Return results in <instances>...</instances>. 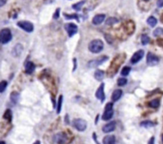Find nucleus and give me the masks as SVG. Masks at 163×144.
I'll list each match as a JSON object with an SVG mask.
<instances>
[{
  "label": "nucleus",
  "mask_w": 163,
  "mask_h": 144,
  "mask_svg": "<svg viewBox=\"0 0 163 144\" xmlns=\"http://www.w3.org/2000/svg\"><path fill=\"white\" fill-rule=\"evenodd\" d=\"M119 22V20L117 19L116 18H109L107 20L106 22V24L107 25H114V24H116V23H117Z\"/></svg>",
  "instance_id": "nucleus-27"
},
{
  "label": "nucleus",
  "mask_w": 163,
  "mask_h": 144,
  "mask_svg": "<svg viewBox=\"0 0 163 144\" xmlns=\"http://www.w3.org/2000/svg\"><path fill=\"white\" fill-rule=\"evenodd\" d=\"M95 97L100 100L101 102H104L105 100V94H104V84L102 83L98 88L97 91L95 93Z\"/></svg>",
  "instance_id": "nucleus-10"
},
{
  "label": "nucleus",
  "mask_w": 163,
  "mask_h": 144,
  "mask_svg": "<svg viewBox=\"0 0 163 144\" xmlns=\"http://www.w3.org/2000/svg\"><path fill=\"white\" fill-rule=\"evenodd\" d=\"M143 56H144V51L143 50H138L135 53H134L131 59V62L133 64H135L138 62H139L143 59Z\"/></svg>",
  "instance_id": "nucleus-9"
},
{
  "label": "nucleus",
  "mask_w": 163,
  "mask_h": 144,
  "mask_svg": "<svg viewBox=\"0 0 163 144\" xmlns=\"http://www.w3.org/2000/svg\"><path fill=\"white\" fill-rule=\"evenodd\" d=\"M34 144H41V143H40V141H36Z\"/></svg>",
  "instance_id": "nucleus-38"
},
{
  "label": "nucleus",
  "mask_w": 163,
  "mask_h": 144,
  "mask_svg": "<svg viewBox=\"0 0 163 144\" xmlns=\"http://www.w3.org/2000/svg\"><path fill=\"white\" fill-rule=\"evenodd\" d=\"M3 117H4V119L7 120H9V121H11V120H12L11 111L10 110V109H7V111L5 112Z\"/></svg>",
  "instance_id": "nucleus-24"
},
{
  "label": "nucleus",
  "mask_w": 163,
  "mask_h": 144,
  "mask_svg": "<svg viewBox=\"0 0 163 144\" xmlns=\"http://www.w3.org/2000/svg\"><path fill=\"white\" fill-rule=\"evenodd\" d=\"M114 110H113V104L109 102L105 106V110L102 116V119L104 120H109L113 117Z\"/></svg>",
  "instance_id": "nucleus-3"
},
{
  "label": "nucleus",
  "mask_w": 163,
  "mask_h": 144,
  "mask_svg": "<svg viewBox=\"0 0 163 144\" xmlns=\"http://www.w3.org/2000/svg\"><path fill=\"white\" fill-rule=\"evenodd\" d=\"M84 2L85 1H80V2H77L76 4L73 5V8L75 10H77V11H80V10H81V7H83V5L84 4Z\"/></svg>",
  "instance_id": "nucleus-21"
},
{
  "label": "nucleus",
  "mask_w": 163,
  "mask_h": 144,
  "mask_svg": "<svg viewBox=\"0 0 163 144\" xmlns=\"http://www.w3.org/2000/svg\"><path fill=\"white\" fill-rule=\"evenodd\" d=\"M107 59H108V57L103 56H100L99 57V58L95 59H93V60L90 61V62L88 63V66H89V68H95V67H98V66H100V64L104 63V62H106Z\"/></svg>",
  "instance_id": "nucleus-6"
},
{
  "label": "nucleus",
  "mask_w": 163,
  "mask_h": 144,
  "mask_svg": "<svg viewBox=\"0 0 163 144\" xmlns=\"http://www.w3.org/2000/svg\"><path fill=\"white\" fill-rule=\"evenodd\" d=\"M157 6L158 7H163V0H158Z\"/></svg>",
  "instance_id": "nucleus-34"
},
{
  "label": "nucleus",
  "mask_w": 163,
  "mask_h": 144,
  "mask_svg": "<svg viewBox=\"0 0 163 144\" xmlns=\"http://www.w3.org/2000/svg\"><path fill=\"white\" fill-rule=\"evenodd\" d=\"M62 101H63V97L62 95H61L59 97V99H58V102H57V113L59 114L61 113V105H62Z\"/></svg>",
  "instance_id": "nucleus-28"
},
{
  "label": "nucleus",
  "mask_w": 163,
  "mask_h": 144,
  "mask_svg": "<svg viewBox=\"0 0 163 144\" xmlns=\"http://www.w3.org/2000/svg\"><path fill=\"white\" fill-rule=\"evenodd\" d=\"M149 106L152 108H156L159 106V101L158 99H154L149 102Z\"/></svg>",
  "instance_id": "nucleus-29"
},
{
  "label": "nucleus",
  "mask_w": 163,
  "mask_h": 144,
  "mask_svg": "<svg viewBox=\"0 0 163 144\" xmlns=\"http://www.w3.org/2000/svg\"><path fill=\"white\" fill-rule=\"evenodd\" d=\"M105 19V14H97L92 19V23L94 25H100Z\"/></svg>",
  "instance_id": "nucleus-13"
},
{
  "label": "nucleus",
  "mask_w": 163,
  "mask_h": 144,
  "mask_svg": "<svg viewBox=\"0 0 163 144\" xmlns=\"http://www.w3.org/2000/svg\"><path fill=\"white\" fill-rule=\"evenodd\" d=\"M65 30L68 33L69 37H72L73 36H74L75 34L77 33V31H78V27L74 23H67L65 25Z\"/></svg>",
  "instance_id": "nucleus-7"
},
{
  "label": "nucleus",
  "mask_w": 163,
  "mask_h": 144,
  "mask_svg": "<svg viewBox=\"0 0 163 144\" xmlns=\"http://www.w3.org/2000/svg\"><path fill=\"white\" fill-rule=\"evenodd\" d=\"M7 0H0V7H2L5 5V3L7 2Z\"/></svg>",
  "instance_id": "nucleus-35"
},
{
  "label": "nucleus",
  "mask_w": 163,
  "mask_h": 144,
  "mask_svg": "<svg viewBox=\"0 0 163 144\" xmlns=\"http://www.w3.org/2000/svg\"><path fill=\"white\" fill-rule=\"evenodd\" d=\"M94 76H95V79L98 81H102L104 77V72L101 70H97L95 72Z\"/></svg>",
  "instance_id": "nucleus-17"
},
{
  "label": "nucleus",
  "mask_w": 163,
  "mask_h": 144,
  "mask_svg": "<svg viewBox=\"0 0 163 144\" xmlns=\"http://www.w3.org/2000/svg\"><path fill=\"white\" fill-rule=\"evenodd\" d=\"M131 68H130V67H124L122 69V71H121V74H122V76H127L131 72Z\"/></svg>",
  "instance_id": "nucleus-26"
},
{
  "label": "nucleus",
  "mask_w": 163,
  "mask_h": 144,
  "mask_svg": "<svg viewBox=\"0 0 163 144\" xmlns=\"http://www.w3.org/2000/svg\"><path fill=\"white\" fill-rule=\"evenodd\" d=\"M7 86V82L6 81H2L0 82V92L3 93L4 92L5 89Z\"/></svg>",
  "instance_id": "nucleus-32"
},
{
  "label": "nucleus",
  "mask_w": 163,
  "mask_h": 144,
  "mask_svg": "<svg viewBox=\"0 0 163 144\" xmlns=\"http://www.w3.org/2000/svg\"><path fill=\"white\" fill-rule=\"evenodd\" d=\"M141 41H142V44H143V45H147L149 42V37L147 35L143 34V35H142V36H141Z\"/></svg>",
  "instance_id": "nucleus-25"
},
{
  "label": "nucleus",
  "mask_w": 163,
  "mask_h": 144,
  "mask_svg": "<svg viewBox=\"0 0 163 144\" xmlns=\"http://www.w3.org/2000/svg\"><path fill=\"white\" fill-rule=\"evenodd\" d=\"M140 125L145 128H151V127L154 126V124L152 121H149V120H146V121H143L140 124Z\"/></svg>",
  "instance_id": "nucleus-20"
},
{
  "label": "nucleus",
  "mask_w": 163,
  "mask_h": 144,
  "mask_svg": "<svg viewBox=\"0 0 163 144\" xmlns=\"http://www.w3.org/2000/svg\"><path fill=\"white\" fill-rule=\"evenodd\" d=\"M103 143H104V144H115L116 137L114 135H107L104 138Z\"/></svg>",
  "instance_id": "nucleus-16"
},
{
  "label": "nucleus",
  "mask_w": 163,
  "mask_h": 144,
  "mask_svg": "<svg viewBox=\"0 0 163 144\" xmlns=\"http://www.w3.org/2000/svg\"><path fill=\"white\" fill-rule=\"evenodd\" d=\"M60 17V8H57L56 10V12H55V14H53V18L54 19H57V18H59Z\"/></svg>",
  "instance_id": "nucleus-33"
},
{
  "label": "nucleus",
  "mask_w": 163,
  "mask_h": 144,
  "mask_svg": "<svg viewBox=\"0 0 163 144\" xmlns=\"http://www.w3.org/2000/svg\"><path fill=\"white\" fill-rule=\"evenodd\" d=\"M89 49L92 53H99L104 49V43L102 41H100L99 39L93 40L89 44Z\"/></svg>",
  "instance_id": "nucleus-1"
},
{
  "label": "nucleus",
  "mask_w": 163,
  "mask_h": 144,
  "mask_svg": "<svg viewBox=\"0 0 163 144\" xmlns=\"http://www.w3.org/2000/svg\"><path fill=\"white\" fill-rule=\"evenodd\" d=\"M162 142H163V135H162Z\"/></svg>",
  "instance_id": "nucleus-40"
},
{
  "label": "nucleus",
  "mask_w": 163,
  "mask_h": 144,
  "mask_svg": "<svg viewBox=\"0 0 163 144\" xmlns=\"http://www.w3.org/2000/svg\"><path fill=\"white\" fill-rule=\"evenodd\" d=\"M97 144H99V143H97Z\"/></svg>",
  "instance_id": "nucleus-42"
},
{
  "label": "nucleus",
  "mask_w": 163,
  "mask_h": 144,
  "mask_svg": "<svg viewBox=\"0 0 163 144\" xmlns=\"http://www.w3.org/2000/svg\"><path fill=\"white\" fill-rule=\"evenodd\" d=\"M145 1H148V0H145Z\"/></svg>",
  "instance_id": "nucleus-41"
},
{
  "label": "nucleus",
  "mask_w": 163,
  "mask_h": 144,
  "mask_svg": "<svg viewBox=\"0 0 163 144\" xmlns=\"http://www.w3.org/2000/svg\"><path fill=\"white\" fill-rule=\"evenodd\" d=\"M56 137H57V143H65V141L66 140H67V138H66V136L64 134H62V133H60V134H58V135H56Z\"/></svg>",
  "instance_id": "nucleus-22"
},
{
  "label": "nucleus",
  "mask_w": 163,
  "mask_h": 144,
  "mask_svg": "<svg viewBox=\"0 0 163 144\" xmlns=\"http://www.w3.org/2000/svg\"><path fill=\"white\" fill-rule=\"evenodd\" d=\"M19 99V94L17 92H13L11 94V101L13 102V103H17Z\"/></svg>",
  "instance_id": "nucleus-19"
},
{
  "label": "nucleus",
  "mask_w": 163,
  "mask_h": 144,
  "mask_svg": "<svg viewBox=\"0 0 163 144\" xmlns=\"http://www.w3.org/2000/svg\"><path fill=\"white\" fill-rule=\"evenodd\" d=\"M1 144H5V143L3 142V141H2V142H1Z\"/></svg>",
  "instance_id": "nucleus-39"
},
{
  "label": "nucleus",
  "mask_w": 163,
  "mask_h": 144,
  "mask_svg": "<svg viewBox=\"0 0 163 144\" xmlns=\"http://www.w3.org/2000/svg\"><path fill=\"white\" fill-rule=\"evenodd\" d=\"M127 82V80L125 78H120V79H118V81H117V84H118V86H125Z\"/></svg>",
  "instance_id": "nucleus-31"
},
{
  "label": "nucleus",
  "mask_w": 163,
  "mask_h": 144,
  "mask_svg": "<svg viewBox=\"0 0 163 144\" xmlns=\"http://www.w3.org/2000/svg\"><path fill=\"white\" fill-rule=\"evenodd\" d=\"M158 23V21L154 17L151 16V17H149L147 19V24L150 26V27H154L155 25H157Z\"/></svg>",
  "instance_id": "nucleus-18"
},
{
  "label": "nucleus",
  "mask_w": 163,
  "mask_h": 144,
  "mask_svg": "<svg viewBox=\"0 0 163 144\" xmlns=\"http://www.w3.org/2000/svg\"><path fill=\"white\" fill-rule=\"evenodd\" d=\"M149 144H154V137H152L151 139H150V140H149Z\"/></svg>",
  "instance_id": "nucleus-36"
},
{
  "label": "nucleus",
  "mask_w": 163,
  "mask_h": 144,
  "mask_svg": "<svg viewBox=\"0 0 163 144\" xmlns=\"http://www.w3.org/2000/svg\"><path fill=\"white\" fill-rule=\"evenodd\" d=\"M23 50V45H20V44H18V45H16L15 46H14V48H13V50H12V55H13L14 57L19 56L22 54Z\"/></svg>",
  "instance_id": "nucleus-12"
},
{
  "label": "nucleus",
  "mask_w": 163,
  "mask_h": 144,
  "mask_svg": "<svg viewBox=\"0 0 163 144\" xmlns=\"http://www.w3.org/2000/svg\"><path fill=\"white\" fill-rule=\"evenodd\" d=\"M73 126L79 131H84L87 128V122L83 119H75L73 120Z\"/></svg>",
  "instance_id": "nucleus-5"
},
{
  "label": "nucleus",
  "mask_w": 163,
  "mask_h": 144,
  "mask_svg": "<svg viewBox=\"0 0 163 144\" xmlns=\"http://www.w3.org/2000/svg\"><path fill=\"white\" fill-rule=\"evenodd\" d=\"M25 70L27 74H32V73L35 71V65H34V63L30 62V61L27 62L25 65Z\"/></svg>",
  "instance_id": "nucleus-14"
},
{
  "label": "nucleus",
  "mask_w": 163,
  "mask_h": 144,
  "mask_svg": "<svg viewBox=\"0 0 163 144\" xmlns=\"http://www.w3.org/2000/svg\"><path fill=\"white\" fill-rule=\"evenodd\" d=\"M64 16L65 18L67 19V20H69V19H76L77 22H79V18H78V15L76 14H64Z\"/></svg>",
  "instance_id": "nucleus-23"
},
{
  "label": "nucleus",
  "mask_w": 163,
  "mask_h": 144,
  "mask_svg": "<svg viewBox=\"0 0 163 144\" xmlns=\"http://www.w3.org/2000/svg\"><path fill=\"white\" fill-rule=\"evenodd\" d=\"M163 35V29L162 28H157L154 31V36H159Z\"/></svg>",
  "instance_id": "nucleus-30"
},
{
  "label": "nucleus",
  "mask_w": 163,
  "mask_h": 144,
  "mask_svg": "<svg viewBox=\"0 0 163 144\" xmlns=\"http://www.w3.org/2000/svg\"><path fill=\"white\" fill-rule=\"evenodd\" d=\"M76 59H74V60H73V62H74V69H73V71L76 70V67H77V66H76Z\"/></svg>",
  "instance_id": "nucleus-37"
},
{
  "label": "nucleus",
  "mask_w": 163,
  "mask_h": 144,
  "mask_svg": "<svg viewBox=\"0 0 163 144\" xmlns=\"http://www.w3.org/2000/svg\"><path fill=\"white\" fill-rule=\"evenodd\" d=\"M146 63L149 66H155L159 63V59L158 57L156 56L153 53L149 52L146 57Z\"/></svg>",
  "instance_id": "nucleus-8"
},
{
  "label": "nucleus",
  "mask_w": 163,
  "mask_h": 144,
  "mask_svg": "<svg viewBox=\"0 0 163 144\" xmlns=\"http://www.w3.org/2000/svg\"><path fill=\"white\" fill-rule=\"evenodd\" d=\"M116 122L111 121L108 124H105L104 127H103V131L104 133H110L111 131H113L115 129H116Z\"/></svg>",
  "instance_id": "nucleus-11"
},
{
  "label": "nucleus",
  "mask_w": 163,
  "mask_h": 144,
  "mask_svg": "<svg viewBox=\"0 0 163 144\" xmlns=\"http://www.w3.org/2000/svg\"><path fill=\"white\" fill-rule=\"evenodd\" d=\"M122 94V91L121 90H116L112 93L111 95V99L113 101H117L120 99V97Z\"/></svg>",
  "instance_id": "nucleus-15"
},
{
  "label": "nucleus",
  "mask_w": 163,
  "mask_h": 144,
  "mask_svg": "<svg viewBox=\"0 0 163 144\" xmlns=\"http://www.w3.org/2000/svg\"><path fill=\"white\" fill-rule=\"evenodd\" d=\"M12 34L9 29H3L1 30L0 33V41L1 43L5 45L11 41Z\"/></svg>",
  "instance_id": "nucleus-2"
},
{
  "label": "nucleus",
  "mask_w": 163,
  "mask_h": 144,
  "mask_svg": "<svg viewBox=\"0 0 163 144\" xmlns=\"http://www.w3.org/2000/svg\"><path fill=\"white\" fill-rule=\"evenodd\" d=\"M17 25L27 33H31V32L34 31V25L27 21H20L17 23Z\"/></svg>",
  "instance_id": "nucleus-4"
}]
</instances>
